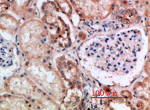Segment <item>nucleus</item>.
Returning a JSON list of instances; mask_svg holds the SVG:
<instances>
[{"instance_id": "nucleus-15", "label": "nucleus", "mask_w": 150, "mask_h": 110, "mask_svg": "<svg viewBox=\"0 0 150 110\" xmlns=\"http://www.w3.org/2000/svg\"><path fill=\"white\" fill-rule=\"evenodd\" d=\"M7 1V0H0V1Z\"/></svg>"}, {"instance_id": "nucleus-5", "label": "nucleus", "mask_w": 150, "mask_h": 110, "mask_svg": "<svg viewBox=\"0 0 150 110\" xmlns=\"http://www.w3.org/2000/svg\"><path fill=\"white\" fill-rule=\"evenodd\" d=\"M41 11L43 16L41 20L47 26L50 40L55 49L64 50L71 46L70 28L54 1L43 3Z\"/></svg>"}, {"instance_id": "nucleus-6", "label": "nucleus", "mask_w": 150, "mask_h": 110, "mask_svg": "<svg viewBox=\"0 0 150 110\" xmlns=\"http://www.w3.org/2000/svg\"><path fill=\"white\" fill-rule=\"evenodd\" d=\"M80 19L86 23H102L110 17L115 25L118 0H69Z\"/></svg>"}, {"instance_id": "nucleus-13", "label": "nucleus", "mask_w": 150, "mask_h": 110, "mask_svg": "<svg viewBox=\"0 0 150 110\" xmlns=\"http://www.w3.org/2000/svg\"><path fill=\"white\" fill-rule=\"evenodd\" d=\"M79 101V97L76 94V93H72L70 95V97H65L62 103L65 104V107H74L76 104Z\"/></svg>"}, {"instance_id": "nucleus-12", "label": "nucleus", "mask_w": 150, "mask_h": 110, "mask_svg": "<svg viewBox=\"0 0 150 110\" xmlns=\"http://www.w3.org/2000/svg\"><path fill=\"white\" fill-rule=\"evenodd\" d=\"M54 2L62 14H64L69 19H71L73 9L69 0H54Z\"/></svg>"}, {"instance_id": "nucleus-14", "label": "nucleus", "mask_w": 150, "mask_h": 110, "mask_svg": "<svg viewBox=\"0 0 150 110\" xmlns=\"http://www.w3.org/2000/svg\"><path fill=\"white\" fill-rule=\"evenodd\" d=\"M10 9V1H0V15L6 13Z\"/></svg>"}, {"instance_id": "nucleus-9", "label": "nucleus", "mask_w": 150, "mask_h": 110, "mask_svg": "<svg viewBox=\"0 0 150 110\" xmlns=\"http://www.w3.org/2000/svg\"><path fill=\"white\" fill-rule=\"evenodd\" d=\"M37 0H10V10L20 18L29 19L36 17V10L33 8L34 1Z\"/></svg>"}, {"instance_id": "nucleus-8", "label": "nucleus", "mask_w": 150, "mask_h": 110, "mask_svg": "<svg viewBox=\"0 0 150 110\" xmlns=\"http://www.w3.org/2000/svg\"><path fill=\"white\" fill-rule=\"evenodd\" d=\"M28 99L20 96L7 94L0 95V109H33Z\"/></svg>"}, {"instance_id": "nucleus-1", "label": "nucleus", "mask_w": 150, "mask_h": 110, "mask_svg": "<svg viewBox=\"0 0 150 110\" xmlns=\"http://www.w3.org/2000/svg\"><path fill=\"white\" fill-rule=\"evenodd\" d=\"M143 44L141 31L130 30L93 41L85 54L99 71L127 75L137 65Z\"/></svg>"}, {"instance_id": "nucleus-10", "label": "nucleus", "mask_w": 150, "mask_h": 110, "mask_svg": "<svg viewBox=\"0 0 150 110\" xmlns=\"http://www.w3.org/2000/svg\"><path fill=\"white\" fill-rule=\"evenodd\" d=\"M14 60L13 45L0 36V72L11 67L14 63Z\"/></svg>"}, {"instance_id": "nucleus-4", "label": "nucleus", "mask_w": 150, "mask_h": 110, "mask_svg": "<svg viewBox=\"0 0 150 110\" xmlns=\"http://www.w3.org/2000/svg\"><path fill=\"white\" fill-rule=\"evenodd\" d=\"M7 93L28 99L36 109H59V106L50 96L41 89L26 74H15L4 82Z\"/></svg>"}, {"instance_id": "nucleus-11", "label": "nucleus", "mask_w": 150, "mask_h": 110, "mask_svg": "<svg viewBox=\"0 0 150 110\" xmlns=\"http://www.w3.org/2000/svg\"><path fill=\"white\" fill-rule=\"evenodd\" d=\"M21 24L19 20L7 12L0 15V30L10 36L17 34Z\"/></svg>"}, {"instance_id": "nucleus-3", "label": "nucleus", "mask_w": 150, "mask_h": 110, "mask_svg": "<svg viewBox=\"0 0 150 110\" xmlns=\"http://www.w3.org/2000/svg\"><path fill=\"white\" fill-rule=\"evenodd\" d=\"M23 71L57 103L62 104L68 90L57 70L49 61L25 60Z\"/></svg>"}, {"instance_id": "nucleus-2", "label": "nucleus", "mask_w": 150, "mask_h": 110, "mask_svg": "<svg viewBox=\"0 0 150 110\" xmlns=\"http://www.w3.org/2000/svg\"><path fill=\"white\" fill-rule=\"evenodd\" d=\"M16 42L25 60L50 61L54 53L48 29L41 19L32 18L21 24Z\"/></svg>"}, {"instance_id": "nucleus-7", "label": "nucleus", "mask_w": 150, "mask_h": 110, "mask_svg": "<svg viewBox=\"0 0 150 110\" xmlns=\"http://www.w3.org/2000/svg\"><path fill=\"white\" fill-rule=\"evenodd\" d=\"M57 70L70 89H81L82 86L81 72L75 63L65 56L57 57L55 61Z\"/></svg>"}]
</instances>
